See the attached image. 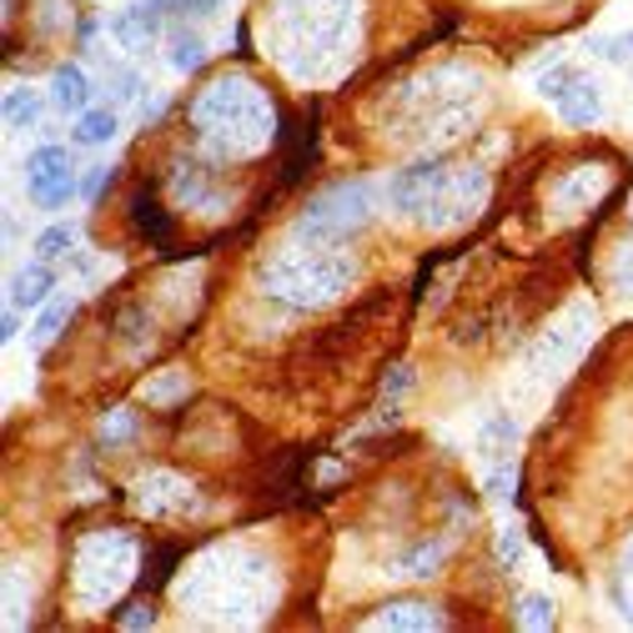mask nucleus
I'll return each mask as SVG.
<instances>
[{
    "label": "nucleus",
    "mask_w": 633,
    "mask_h": 633,
    "mask_svg": "<svg viewBox=\"0 0 633 633\" xmlns=\"http://www.w3.org/2000/svg\"><path fill=\"white\" fill-rule=\"evenodd\" d=\"M25 192H31V202L41 212H60V206H71L81 196V171H76L71 151L60 142H46L25 156Z\"/></svg>",
    "instance_id": "obj_1"
},
{
    "label": "nucleus",
    "mask_w": 633,
    "mask_h": 633,
    "mask_svg": "<svg viewBox=\"0 0 633 633\" xmlns=\"http://www.w3.org/2000/svg\"><path fill=\"white\" fill-rule=\"evenodd\" d=\"M161 31H167V15L156 11V5H146V0H136V5H126V11L111 15V36L132 50V56L151 50L156 41H161Z\"/></svg>",
    "instance_id": "obj_2"
},
{
    "label": "nucleus",
    "mask_w": 633,
    "mask_h": 633,
    "mask_svg": "<svg viewBox=\"0 0 633 633\" xmlns=\"http://www.w3.org/2000/svg\"><path fill=\"white\" fill-rule=\"evenodd\" d=\"M50 297H56V267L41 262V257L31 267H21V272L11 276V292H5V302H11V307H21V312L46 307Z\"/></svg>",
    "instance_id": "obj_3"
},
{
    "label": "nucleus",
    "mask_w": 633,
    "mask_h": 633,
    "mask_svg": "<svg viewBox=\"0 0 633 633\" xmlns=\"http://www.w3.org/2000/svg\"><path fill=\"white\" fill-rule=\"evenodd\" d=\"M46 101L60 111V116H81V111L91 106V76H86L76 60L56 66V71H50V97Z\"/></svg>",
    "instance_id": "obj_4"
},
{
    "label": "nucleus",
    "mask_w": 633,
    "mask_h": 633,
    "mask_svg": "<svg viewBox=\"0 0 633 633\" xmlns=\"http://www.w3.org/2000/svg\"><path fill=\"white\" fill-rule=\"evenodd\" d=\"M121 136V116L116 106H86L71 126V142L76 146H111Z\"/></svg>",
    "instance_id": "obj_5"
},
{
    "label": "nucleus",
    "mask_w": 633,
    "mask_h": 633,
    "mask_svg": "<svg viewBox=\"0 0 633 633\" xmlns=\"http://www.w3.org/2000/svg\"><path fill=\"white\" fill-rule=\"evenodd\" d=\"M41 111H46V101H41L36 86H11L5 101H0V116H5L11 132H31V126H41Z\"/></svg>",
    "instance_id": "obj_6"
},
{
    "label": "nucleus",
    "mask_w": 633,
    "mask_h": 633,
    "mask_svg": "<svg viewBox=\"0 0 633 633\" xmlns=\"http://www.w3.org/2000/svg\"><path fill=\"white\" fill-rule=\"evenodd\" d=\"M167 60H171V71H181V76L202 71V66H206V41L196 36L192 25H177L171 41H167Z\"/></svg>",
    "instance_id": "obj_7"
},
{
    "label": "nucleus",
    "mask_w": 633,
    "mask_h": 633,
    "mask_svg": "<svg viewBox=\"0 0 633 633\" xmlns=\"http://www.w3.org/2000/svg\"><path fill=\"white\" fill-rule=\"evenodd\" d=\"M558 116L568 121V126H594V121L603 116V97H598V86L588 81V76L568 91V101H558Z\"/></svg>",
    "instance_id": "obj_8"
},
{
    "label": "nucleus",
    "mask_w": 633,
    "mask_h": 633,
    "mask_svg": "<svg viewBox=\"0 0 633 633\" xmlns=\"http://www.w3.org/2000/svg\"><path fill=\"white\" fill-rule=\"evenodd\" d=\"M76 237L81 231L71 227V222H50V227H41V237H36V257L41 262H50V267H66L76 257Z\"/></svg>",
    "instance_id": "obj_9"
},
{
    "label": "nucleus",
    "mask_w": 633,
    "mask_h": 633,
    "mask_svg": "<svg viewBox=\"0 0 633 633\" xmlns=\"http://www.w3.org/2000/svg\"><path fill=\"white\" fill-rule=\"evenodd\" d=\"M71 312H76V297H50L46 307H41L36 327H31V347H50L60 332H66V323H71Z\"/></svg>",
    "instance_id": "obj_10"
},
{
    "label": "nucleus",
    "mask_w": 633,
    "mask_h": 633,
    "mask_svg": "<svg viewBox=\"0 0 633 633\" xmlns=\"http://www.w3.org/2000/svg\"><path fill=\"white\" fill-rule=\"evenodd\" d=\"M518 442V422L508 418V412H493L488 422H483V432H478V448L498 463V457H508V448Z\"/></svg>",
    "instance_id": "obj_11"
},
{
    "label": "nucleus",
    "mask_w": 633,
    "mask_h": 633,
    "mask_svg": "<svg viewBox=\"0 0 633 633\" xmlns=\"http://www.w3.org/2000/svg\"><path fill=\"white\" fill-rule=\"evenodd\" d=\"M578 81H584V71H574V66H553V71L538 76V97L558 106V101H568V91H574Z\"/></svg>",
    "instance_id": "obj_12"
},
{
    "label": "nucleus",
    "mask_w": 633,
    "mask_h": 633,
    "mask_svg": "<svg viewBox=\"0 0 633 633\" xmlns=\"http://www.w3.org/2000/svg\"><path fill=\"white\" fill-rule=\"evenodd\" d=\"M588 50H594L598 60L629 66V60H633V31H623V36H594V41H588Z\"/></svg>",
    "instance_id": "obj_13"
},
{
    "label": "nucleus",
    "mask_w": 633,
    "mask_h": 633,
    "mask_svg": "<svg viewBox=\"0 0 633 633\" xmlns=\"http://www.w3.org/2000/svg\"><path fill=\"white\" fill-rule=\"evenodd\" d=\"M111 97L116 101H142L146 97V76L136 66H111Z\"/></svg>",
    "instance_id": "obj_14"
},
{
    "label": "nucleus",
    "mask_w": 633,
    "mask_h": 633,
    "mask_svg": "<svg viewBox=\"0 0 633 633\" xmlns=\"http://www.w3.org/2000/svg\"><path fill=\"white\" fill-rule=\"evenodd\" d=\"M132 216H136V227H146L156 241H167V216L156 212L151 192H136V196H132Z\"/></svg>",
    "instance_id": "obj_15"
},
{
    "label": "nucleus",
    "mask_w": 633,
    "mask_h": 633,
    "mask_svg": "<svg viewBox=\"0 0 633 633\" xmlns=\"http://www.w3.org/2000/svg\"><path fill=\"white\" fill-rule=\"evenodd\" d=\"M111 177H116V167H106V161H97V167H91V171H86V177H81V202H91V206H97L101 196L111 192Z\"/></svg>",
    "instance_id": "obj_16"
},
{
    "label": "nucleus",
    "mask_w": 633,
    "mask_h": 633,
    "mask_svg": "<svg viewBox=\"0 0 633 633\" xmlns=\"http://www.w3.org/2000/svg\"><path fill=\"white\" fill-rule=\"evenodd\" d=\"M518 623H523V629H549V623H553V598H543V594L523 598V613H518Z\"/></svg>",
    "instance_id": "obj_17"
},
{
    "label": "nucleus",
    "mask_w": 633,
    "mask_h": 633,
    "mask_svg": "<svg viewBox=\"0 0 633 633\" xmlns=\"http://www.w3.org/2000/svg\"><path fill=\"white\" fill-rule=\"evenodd\" d=\"M488 498H498V502L513 498V463H502L488 473Z\"/></svg>",
    "instance_id": "obj_18"
},
{
    "label": "nucleus",
    "mask_w": 633,
    "mask_h": 633,
    "mask_svg": "<svg viewBox=\"0 0 633 633\" xmlns=\"http://www.w3.org/2000/svg\"><path fill=\"white\" fill-rule=\"evenodd\" d=\"M212 11H222V0H181L177 25H186V21H202V15H212Z\"/></svg>",
    "instance_id": "obj_19"
},
{
    "label": "nucleus",
    "mask_w": 633,
    "mask_h": 633,
    "mask_svg": "<svg viewBox=\"0 0 633 633\" xmlns=\"http://www.w3.org/2000/svg\"><path fill=\"white\" fill-rule=\"evenodd\" d=\"M121 629H151V609L146 603H126V613H116Z\"/></svg>",
    "instance_id": "obj_20"
},
{
    "label": "nucleus",
    "mask_w": 633,
    "mask_h": 633,
    "mask_svg": "<svg viewBox=\"0 0 633 633\" xmlns=\"http://www.w3.org/2000/svg\"><path fill=\"white\" fill-rule=\"evenodd\" d=\"M518 553H523V543H518V533L508 528V533L498 538V558H502V568H518Z\"/></svg>",
    "instance_id": "obj_21"
},
{
    "label": "nucleus",
    "mask_w": 633,
    "mask_h": 633,
    "mask_svg": "<svg viewBox=\"0 0 633 633\" xmlns=\"http://www.w3.org/2000/svg\"><path fill=\"white\" fill-rule=\"evenodd\" d=\"M15 332H21V307H11V302H5V317H0V342H15Z\"/></svg>",
    "instance_id": "obj_22"
},
{
    "label": "nucleus",
    "mask_w": 633,
    "mask_h": 633,
    "mask_svg": "<svg viewBox=\"0 0 633 633\" xmlns=\"http://www.w3.org/2000/svg\"><path fill=\"white\" fill-rule=\"evenodd\" d=\"M146 5H156L167 21H177V11H181V0H146Z\"/></svg>",
    "instance_id": "obj_23"
}]
</instances>
